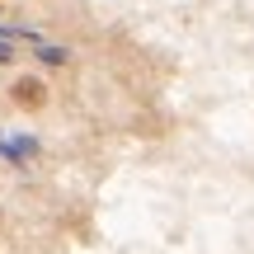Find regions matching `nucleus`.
<instances>
[{
  "label": "nucleus",
  "instance_id": "nucleus-1",
  "mask_svg": "<svg viewBox=\"0 0 254 254\" xmlns=\"http://www.w3.org/2000/svg\"><path fill=\"white\" fill-rule=\"evenodd\" d=\"M47 99H52V94H47V80H43V75H19V80L9 85V104L24 109V113H43Z\"/></svg>",
  "mask_w": 254,
  "mask_h": 254
}]
</instances>
